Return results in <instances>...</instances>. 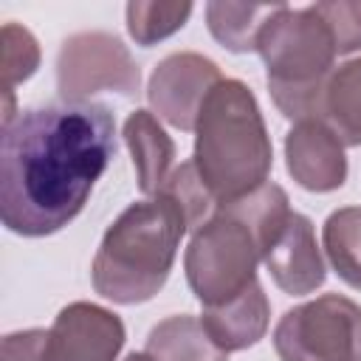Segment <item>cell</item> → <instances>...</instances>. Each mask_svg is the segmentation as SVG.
<instances>
[{
    "instance_id": "6da1fadb",
    "label": "cell",
    "mask_w": 361,
    "mask_h": 361,
    "mask_svg": "<svg viewBox=\"0 0 361 361\" xmlns=\"http://www.w3.org/2000/svg\"><path fill=\"white\" fill-rule=\"evenodd\" d=\"M116 158V121L96 102H54L3 124L0 217L23 237L68 226Z\"/></svg>"
},
{
    "instance_id": "7a4b0ae2",
    "label": "cell",
    "mask_w": 361,
    "mask_h": 361,
    "mask_svg": "<svg viewBox=\"0 0 361 361\" xmlns=\"http://www.w3.org/2000/svg\"><path fill=\"white\" fill-rule=\"evenodd\" d=\"M192 161L217 209L268 183L271 138L259 104L243 82L220 79L206 96L195 124Z\"/></svg>"
},
{
    "instance_id": "3957f363",
    "label": "cell",
    "mask_w": 361,
    "mask_h": 361,
    "mask_svg": "<svg viewBox=\"0 0 361 361\" xmlns=\"http://www.w3.org/2000/svg\"><path fill=\"white\" fill-rule=\"evenodd\" d=\"M189 231L183 212L166 195L127 206L104 231L90 276L96 293L118 305L152 299L169 279L178 243Z\"/></svg>"
},
{
    "instance_id": "277c9868",
    "label": "cell",
    "mask_w": 361,
    "mask_h": 361,
    "mask_svg": "<svg viewBox=\"0 0 361 361\" xmlns=\"http://www.w3.org/2000/svg\"><path fill=\"white\" fill-rule=\"evenodd\" d=\"M257 51L268 68V90L285 118H319L333 73V31L316 6H282L262 28Z\"/></svg>"
},
{
    "instance_id": "5b68a950",
    "label": "cell",
    "mask_w": 361,
    "mask_h": 361,
    "mask_svg": "<svg viewBox=\"0 0 361 361\" xmlns=\"http://www.w3.org/2000/svg\"><path fill=\"white\" fill-rule=\"evenodd\" d=\"M259 259L262 248L254 228L223 206L206 226L195 231L183 265L189 288L203 307H217L257 282Z\"/></svg>"
},
{
    "instance_id": "8992f818",
    "label": "cell",
    "mask_w": 361,
    "mask_h": 361,
    "mask_svg": "<svg viewBox=\"0 0 361 361\" xmlns=\"http://www.w3.org/2000/svg\"><path fill=\"white\" fill-rule=\"evenodd\" d=\"M279 361H361V307L338 293L290 307L276 330Z\"/></svg>"
},
{
    "instance_id": "52a82bcc",
    "label": "cell",
    "mask_w": 361,
    "mask_h": 361,
    "mask_svg": "<svg viewBox=\"0 0 361 361\" xmlns=\"http://www.w3.org/2000/svg\"><path fill=\"white\" fill-rule=\"evenodd\" d=\"M138 65L127 45L107 31H82L62 42L56 56V87L62 102H87L93 93H138Z\"/></svg>"
},
{
    "instance_id": "ba28073f",
    "label": "cell",
    "mask_w": 361,
    "mask_h": 361,
    "mask_svg": "<svg viewBox=\"0 0 361 361\" xmlns=\"http://www.w3.org/2000/svg\"><path fill=\"white\" fill-rule=\"evenodd\" d=\"M124 344V324L116 313L73 302L59 310L51 330H37L34 361H116Z\"/></svg>"
},
{
    "instance_id": "9c48e42d",
    "label": "cell",
    "mask_w": 361,
    "mask_h": 361,
    "mask_svg": "<svg viewBox=\"0 0 361 361\" xmlns=\"http://www.w3.org/2000/svg\"><path fill=\"white\" fill-rule=\"evenodd\" d=\"M220 79V68L209 56L180 51L158 62L149 76L147 99L152 110L172 127L195 130L197 113Z\"/></svg>"
},
{
    "instance_id": "30bf717a",
    "label": "cell",
    "mask_w": 361,
    "mask_h": 361,
    "mask_svg": "<svg viewBox=\"0 0 361 361\" xmlns=\"http://www.w3.org/2000/svg\"><path fill=\"white\" fill-rule=\"evenodd\" d=\"M285 158L288 172L307 192H333L347 180L344 144L322 118H305L290 127Z\"/></svg>"
},
{
    "instance_id": "8fae6325",
    "label": "cell",
    "mask_w": 361,
    "mask_h": 361,
    "mask_svg": "<svg viewBox=\"0 0 361 361\" xmlns=\"http://www.w3.org/2000/svg\"><path fill=\"white\" fill-rule=\"evenodd\" d=\"M262 262L276 288L293 296L313 293L324 282V259L316 245L313 223L299 212H290L274 243L265 248Z\"/></svg>"
},
{
    "instance_id": "7c38bea8",
    "label": "cell",
    "mask_w": 361,
    "mask_h": 361,
    "mask_svg": "<svg viewBox=\"0 0 361 361\" xmlns=\"http://www.w3.org/2000/svg\"><path fill=\"white\" fill-rule=\"evenodd\" d=\"M268 313H271L268 296H265L262 285L254 282L251 288H245L231 302L217 305V307H203L200 322L209 330V336L226 353H231V350H245L265 336Z\"/></svg>"
},
{
    "instance_id": "4fadbf2b",
    "label": "cell",
    "mask_w": 361,
    "mask_h": 361,
    "mask_svg": "<svg viewBox=\"0 0 361 361\" xmlns=\"http://www.w3.org/2000/svg\"><path fill=\"white\" fill-rule=\"evenodd\" d=\"M124 141L133 155V166L138 175V189L144 195H158L172 175V158H175V144L172 138L161 130L152 113L135 110L124 121Z\"/></svg>"
},
{
    "instance_id": "5bb4252c",
    "label": "cell",
    "mask_w": 361,
    "mask_h": 361,
    "mask_svg": "<svg viewBox=\"0 0 361 361\" xmlns=\"http://www.w3.org/2000/svg\"><path fill=\"white\" fill-rule=\"evenodd\" d=\"M147 355L155 361H228V353L195 316H169L147 336Z\"/></svg>"
},
{
    "instance_id": "9a60e30c",
    "label": "cell",
    "mask_w": 361,
    "mask_h": 361,
    "mask_svg": "<svg viewBox=\"0 0 361 361\" xmlns=\"http://www.w3.org/2000/svg\"><path fill=\"white\" fill-rule=\"evenodd\" d=\"M319 118L341 138L344 147H361V56L330 73Z\"/></svg>"
},
{
    "instance_id": "2e32d148",
    "label": "cell",
    "mask_w": 361,
    "mask_h": 361,
    "mask_svg": "<svg viewBox=\"0 0 361 361\" xmlns=\"http://www.w3.org/2000/svg\"><path fill=\"white\" fill-rule=\"evenodd\" d=\"M285 3H209L206 6L209 31L223 48L234 54L257 51V39L265 23Z\"/></svg>"
},
{
    "instance_id": "e0dca14e",
    "label": "cell",
    "mask_w": 361,
    "mask_h": 361,
    "mask_svg": "<svg viewBox=\"0 0 361 361\" xmlns=\"http://www.w3.org/2000/svg\"><path fill=\"white\" fill-rule=\"evenodd\" d=\"M324 251L333 271L361 290V206L338 209L324 223Z\"/></svg>"
},
{
    "instance_id": "ac0fdd59",
    "label": "cell",
    "mask_w": 361,
    "mask_h": 361,
    "mask_svg": "<svg viewBox=\"0 0 361 361\" xmlns=\"http://www.w3.org/2000/svg\"><path fill=\"white\" fill-rule=\"evenodd\" d=\"M192 14V3H144L135 0L127 6V31L130 37L149 48L161 39H166L169 34H175L178 28H183V23Z\"/></svg>"
},
{
    "instance_id": "d6986e66",
    "label": "cell",
    "mask_w": 361,
    "mask_h": 361,
    "mask_svg": "<svg viewBox=\"0 0 361 361\" xmlns=\"http://www.w3.org/2000/svg\"><path fill=\"white\" fill-rule=\"evenodd\" d=\"M158 195H166L172 203H178L189 228L206 226L217 212V200L212 197V192L200 180V175L195 169V161H183L180 166H175Z\"/></svg>"
},
{
    "instance_id": "ffe728a7",
    "label": "cell",
    "mask_w": 361,
    "mask_h": 361,
    "mask_svg": "<svg viewBox=\"0 0 361 361\" xmlns=\"http://www.w3.org/2000/svg\"><path fill=\"white\" fill-rule=\"evenodd\" d=\"M39 65V45L34 34L17 23H6L0 31V73L3 96H14V85L25 82Z\"/></svg>"
},
{
    "instance_id": "44dd1931",
    "label": "cell",
    "mask_w": 361,
    "mask_h": 361,
    "mask_svg": "<svg viewBox=\"0 0 361 361\" xmlns=\"http://www.w3.org/2000/svg\"><path fill=\"white\" fill-rule=\"evenodd\" d=\"M316 8L333 31L336 54H353V51L361 48V0L316 3Z\"/></svg>"
},
{
    "instance_id": "7402d4cb",
    "label": "cell",
    "mask_w": 361,
    "mask_h": 361,
    "mask_svg": "<svg viewBox=\"0 0 361 361\" xmlns=\"http://www.w3.org/2000/svg\"><path fill=\"white\" fill-rule=\"evenodd\" d=\"M124 361H155L152 355H147V353H130Z\"/></svg>"
}]
</instances>
